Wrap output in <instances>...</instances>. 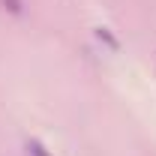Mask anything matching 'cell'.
Returning a JSON list of instances; mask_svg holds the SVG:
<instances>
[{
	"label": "cell",
	"mask_w": 156,
	"mask_h": 156,
	"mask_svg": "<svg viewBox=\"0 0 156 156\" xmlns=\"http://www.w3.org/2000/svg\"><path fill=\"white\" fill-rule=\"evenodd\" d=\"M24 150H27V156H51V150H48L39 138H27V141H24Z\"/></svg>",
	"instance_id": "3"
},
{
	"label": "cell",
	"mask_w": 156,
	"mask_h": 156,
	"mask_svg": "<svg viewBox=\"0 0 156 156\" xmlns=\"http://www.w3.org/2000/svg\"><path fill=\"white\" fill-rule=\"evenodd\" d=\"M93 33H96V39L102 42V45H105V48H111V51H120V39H117L114 33L108 30V27H96Z\"/></svg>",
	"instance_id": "1"
},
{
	"label": "cell",
	"mask_w": 156,
	"mask_h": 156,
	"mask_svg": "<svg viewBox=\"0 0 156 156\" xmlns=\"http://www.w3.org/2000/svg\"><path fill=\"white\" fill-rule=\"evenodd\" d=\"M0 6H3L9 15H15V18H24V15H27V3H24V0H0Z\"/></svg>",
	"instance_id": "2"
}]
</instances>
